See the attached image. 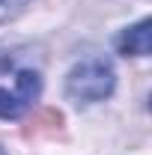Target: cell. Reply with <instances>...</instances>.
I'll return each mask as SVG.
<instances>
[{
	"instance_id": "obj_1",
	"label": "cell",
	"mask_w": 152,
	"mask_h": 155,
	"mask_svg": "<svg viewBox=\"0 0 152 155\" xmlns=\"http://www.w3.org/2000/svg\"><path fill=\"white\" fill-rule=\"evenodd\" d=\"M42 93V75L33 66L3 54L0 57V119H18Z\"/></svg>"
},
{
	"instance_id": "obj_2",
	"label": "cell",
	"mask_w": 152,
	"mask_h": 155,
	"mask_svg": "<svg viewBox=\"0 0 152 155\" xmlns=\"http://www.w3.org/2000/svg\"><path fill=\"white\" fill-rule=\"evenodd\" d=\"M116 87V72L114 63L101 54L84 57L81 63H75L66 75V96L75 104H95L114 93Z\"/></svg>"
},
{
	"instance_id": "obj_3",
	"label": "cell",
	"mask_w": 152,
	"mask_h": 155,
	"mask_svg": "<svg viewBox=\"0 0 152 155\" xmlns=\"http://www.w3.org/2000/svg\"><path fill=\"white\" fill-rule=\"evenodd\" d=\"M149 27H152L149 18H140L137 24L125 27L119 33V39H116L119 54H125V57H146L149 54Z\"/></svg>"
},
{
	"instance_id": "obj_4",
	"label": "cell",
	"mask_w": 152,
	"mask_h": 155,
	"mask_svg": "<svg viewBox=\"0 0 152 155\" xmlns=\"http://www.w3.org/2000/svg\"><path fill=\"white\" fill-rule=\"evenodd\" d=\"M60 125H63V114L54 110V107H45V110H39L33 119H30V128H27V134H45V131H57Z\"/></svg>"
},
{
	"instance_id": "obj_5",
	"label": "cell",
	"mask_w": 152,
	"mask_h": 155,
	"mask_svg": "<svg viewBox=\"0 0 152 155\" xmlns=\"http://www.w3.org/2000/svg\"><path fill=\"white\" fill-rule=\"evenodd\" d=\"M27 3H30V0H0V24H6L9 18H15Z\"/></svg>"
},
{
	"instance_id": "obj_6",
	"label": "cell",
	"mask_w": 152,
	"mask_h": 155,
	"mask_svg": "<svg viewBox=\"0 0 152 155\" xmlns=\"http://www.w3.org/2000/svg\"><path fill=\"white\" fill-rule=\"evenodd\" d=\"M0 155H6V152H3V149H0Z\"/></svg>"
}]
</instances>
